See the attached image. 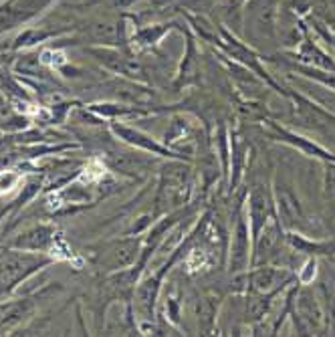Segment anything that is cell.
<instances>
[{
  "label": "cell",
  "instance_id": "1",
  "mask_svg": "<svg viewBox=\"0 0 335 337\" xmlns=\"http://www.w3.org/2000/svg\"><path fill=\"white\" fill-rule=\"evenodd\" d=\"M315 275H317V263H315V260H307V265L301 271V281L305 285H309L311 281L315 279Z\"/></svg>",
  "mask_w": 335,
  "mask_h": 337
}]
</instances>
